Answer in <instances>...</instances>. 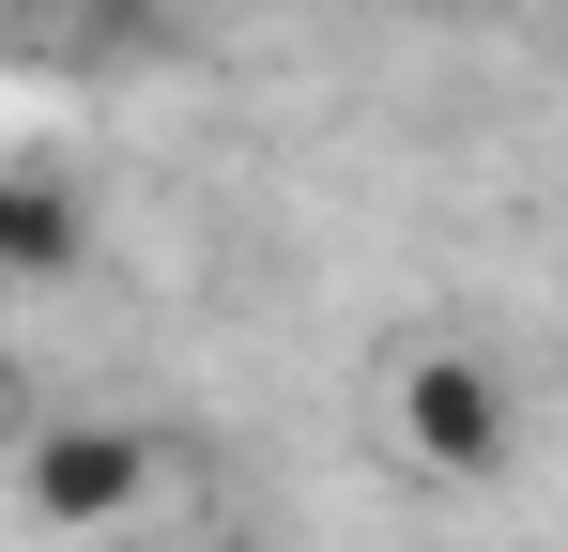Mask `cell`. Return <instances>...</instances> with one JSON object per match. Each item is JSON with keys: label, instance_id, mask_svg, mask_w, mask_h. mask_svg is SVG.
I'll return each instance as SVG.
<instances>
[{"label": "cell", "instance_id": "2", "mask_svg": "<svg viewBox=\"0 0 568 552\" xmlns=\"http://www.w3.org/2000/svg\"><path fill=\"white\" fill-rule=\"evenodd\" d=\"M16 491H31V522H62V538H93V522H123L139 491H154V446L139 430H31L16 446Z\"/></svg>", "mask_w": 568, "mask_h": 552}, {"label": "cell", "instance_id": "4", "mask_svg": "<svg viewBox=\"0 0 568 552\" xmlns=\"http://www.w3.org/2000/svg\"><path fill=\"white\" fill-rule=\"evenodd\" d=\"M0 446H16V368H0Z\"/></svg>", "mask_w": 568, "mask_h": 552}, {"label": "cell", "instance_id": "1", "mask_svg": "<svg viewBox=\"0 0 568 552\" xmlns=\"http://www.w3.org/2000/svg\"><path fill=\"white\" fill-rule=\"evenodd\" d=\"M384 415H399V460L446 476V491H491V476L523 460V384L491 354H415L384 384Z\"/></svg>", "mask_w": 568, "mask_h": 552}, {"label": "cell", "instance_id": "6", "mask_svg": "<svg viewBox=\"0 0 568 552\" xmlns=\"http://www.w3.org/2000/svg\"><path fill=\"white\" fill-rule=\"evenodd\" d=\"M215 552H246V538H215Z\"/></svg>", "mask_w": 568, "mask_h": 552}, {"label": "cell", "instance_id": "5", "mask_svg": "<svg viewBox=\"0 0 568 552\" xmlns=\"http://www.w3.org/2000/svg\"><path fill=\"white\" fill-rule=\"evenodd\" d=\"M62 16H123V0H62Z\"/></svg>", "mask_w": 568, "mask_h": 552}, {"label": "cell", "instance_id": "3", "mask_svg": "<svg viewBox=\"0 0 568 552\" xmlns=\"http://www.w3.org/2000/svg\"><path fill=\"white\" fill-rule=\"evenodd\" d=\"M78 262V200L62 184H0V276H62Z\"/></svg>", "mask_w": 568, "mask_h": 552}]
</instances>
